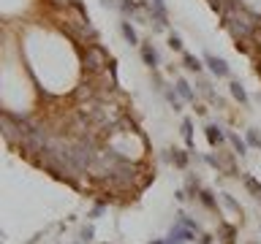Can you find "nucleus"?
I'll list each match as a JSON object with an SVG mask.
<instances>
[{
    "instance_id": "nucleus-11",
    "label": "nucleus",
    "mask_w": 261,
    "mask_h": 244,
    "mask_svg": "<svg viewBox=\"0 0 261 244\" xmlns=\"http://www.w3.org/2000/svg\"><path fill=\"white\" fill-rule=\"evenodd\" d=\"M153 11H155V19H158L161 25H166L169 14H166V3H164V0H153Z\"/></svg>"
},
{
    "instance_id": "nucleus-18",
    "label": "nucleus",
    "mask_w": 261,
    "mask_h": 244,
    "mask_svg": "<svg viewBox=\"0 0 261 244\" xmlns=\"http://www.w3.org/2000/svg\"><path fill=\"white\" fill-rule=\"evenodd\" d=\"M248 144H253V147L261 149V136H259L256 130H248Z\"/></svg>"
},
{
    "instance_id": "nucleus-17",
    "label": "nucleus",
    "mask_w": 261,
    "mask_h": 244,
    "mask_svg": "<svg viewBox=\"0 0 261 244\" xmlns=\"http://www.w3.org/2000/svg\"><path fill=\"white\" fill-rule=\"evenodd\" d=\"M220 234H223V244H234V228H231V225H223V231H220Z\"/></svg>"
},
{
    "instance_id": "nucleus-10",
    "label": "nucleus",
    "mask_w": 261,
    "mask_h": 244,
    "mask_svg": "<svg viewBox=\"0 0 261 244\" xmlns=\"http://www.w3.org/2000/svg\"><path fill=\"white\" fill-rule=\"evenodd\" d=\"M229 90H231V95H234V101H240L242 106H245V103H248V92H245V87H242L240 81H231Z\"/></svg>"
},
{
    "instance_id": "nucleus-14",
    "label": "nucleus",
    "mask_w": 261,
    "mask_h": 244,
    "mask_svg": "<svg viewBox=\"0 0 261 244\" xmlns=\"http://www.w3.org/2000/svg\"><path fill=\"white\" fill-rule=\"evenodd\" d=\"M166 101H169L172 106H174V112H179V109H182V95H179V92L166 90Z\"/></svg>"
},
{
    "instance_id": "nucleus-16",
    "label": "nucleus",
    "mask_w": 261,
    "mask_h": 244,
    "mask_svg": "<svg viewBox=\"0 0 261 244\" xmlns=\"http://www.w3.org/2000/svg\"><path fill=\"white\" fill-rule=\"evenodd\" d=\"M92 236H95L92 225H85V228H82V234H79V242H82V244H90V242H92Z\"/></svg>"
},
{
    "instance_id": "nucleus-21",
    "label": "nucleus",
    "mask_w": 261,
    "mask_h": 244,
    "mask_svg": "<svg viewBox=\"0 0 261 244\" xmlns=\"http://www.w3.org/2000/svg\"><path fill=\"white\" fill-rule=\"evenodd\" d=\"M174 195H177V201H179V203H182L185 198H188V193H185V190H177V193H174Z\"/></svg>"
},
{
    "instance_id": "nucleus-4",
    "label": "nucleus",
    "mask_w": 261,
    "mask_h": 244,
    "mask_svg": "<svg viewBox=\"0 0 261 244\" xmlns=\"http://www.w3.org/2000/svg\"><path fill=\"white\" fill-rule=\"evenodd\" d=\"M120 33H123V38L128 41L131 46H139V36H136V30L131 27V22H120Z\"/></svg>"
},
{
    "instance_id": "nucleus-15",
    "label": "nucleus",
    "mask_w": 261,
    "mask_h": 244,
    "mask_svg": "<svg viewBox=\"0 0 261 244\" xmlns=\"http://www.w3.org/2000/svg\"><path fill=\"white\" fill-rule=\"evenodd\" d=\"M182 60H185V65H188V71H196V73L201 71V62L196 60L193 55H188V52H182Z\"/></svg>"
},
{
    "instance_id": "nucleus-8",
    "label": "nucleus",
    "mask_w": 261,
    "mask_h": 244,
    "mask_svg": "<svg viewBox=\"0 0 261 244\" xmlns=\"http://www.w3.org/2000/svg\"><path fill=\"white\" fill-rule=\"evenodd\" d=\"M226 138L231 141V147H234V152L237 155H248V141H242L237 133H226Z\"/></svg>"
},
{
    "instance_id": "nucleus-5",
    "label": "nucleus",
    "mask_w": 261,
    "mask_h": 244,
    "mask_svg": "<svg viewBox=\"0 0 261 244\" xmlns=\"http://www.w3.org/2000/svg\"><path fill=\"white\" fill-rule=\"evenodd\" d=\"M223 133H220V127L218 125H207V141L212 144V147H220V144H223Z\"/></svg>"
},
{
    "instance_id": "nucleus-6",
    "label": "nucleus",
    "mask_w": 261,
    "mask_h": 244,
    "mask_svg": "<svg viewBox=\"0 0 261 244\" xmlns=\"http://www.w3.org/2000/svg\"><path fill=\"white\" fill-rule=\"evenodd\" d=\"M177 92L182 95V101H188V103H196V95H193V90H190V84L185 79H177Z\"/></svg>"
},
{
    "instance_id": "nucleus-20",
    "label": "nucleus",
    "mask_w": 261,
    "mask_h": 244,
    "mask_svg": "<svg viewBox=\"0 0 261 244\" xmlns=\"http://www.w3.org/2000/svg\"><path fill=\"white\" fill-rule=\"evenodd\" d=\"M101 214H103V206H95V209H92V212H90V217H92V220H98V217H101Z\"/></svg>"
},
{
    "instance_id": "nucleus-13",
    "label": "nucleus",
    "mask_w": 261,
    "mask_h": 244,
    "mask_svg": "<svg viewBox=\"0 0 261 244\" xmlns=\"http://www.w3.org/2000/svg\"><path fill=\"white\" fill-rule=\"evenodd\" d=\"M201 203H204L207 209H218V201H215V195L210 193V190H199V195H196Z\"/></svg>"
},
{
    "instance_id": "nucleus-12",
    "label": "nucleus",
    "mask_w": 261,
    "mask_h": 244,
    "mask_svg": "<svg viewBox=\"0 0 261 244\" xmlns=\"http://www.w3.org/2000/svg\"><path fill=\"white\" fill-rule=\"evenodd\" d=\"M182 138L188 144V149H193V122L190 120H182Z\"/></svg>"
},
{
    "instance_id": "nucleus-7",
    "label": "nucleus",
    "mask_w": 261,
    "mask_h": 244,
    "mask_svg": "<svg viewBox=\"0 0 261 244\" xmlns=\"http://www.w3.org/2000/svg\"><path fill=\"white\" fill-rule=\"evenodd\" d=\"M169 160L174 163V166L177 168H188V152H185V149H172V155H169Z\"/></svg>"
},
{
    "instance_id": "nucleus-9",
    "label": "nucleus",
    "mask_w": 261,
    "mask_h": 244,
    "mask_svg": "<svg viewBox=\"0 0 261 244\" xmlns=\"http://www.w3.org/2000/svg\"><path fill=\"white\" fill-rule=\"evenodd\" d=\"M220 203H223V206L229 209V212H234L237 217H242V206H240V203H237L234 198H231L229 193H220Z\"/></svg>"
},
{
    "instance_id": "nucleus-3",
    "label": "nucleus",
    "mask_w": 261,
    "mask_h": 244,
    "mask_svg": "<svg viewBox=\"0 0 261 244\" xmlns=\"http://www.w3.org/2000/svg\"><path fill=\"white\" fill-rule=\"evenodd\" d=\"M142 57L150 68H158V52L153 49V44H142Z\"/></svg>"
},
{
    "instance_id": "nucleus-1",
    "label": "nucleus",
    "mask_w": 261,
    "mask_h": 244,
    "mask_svg": "<svg viewBox=\"0 0 261 244\" xmlns=\"http://www.w3.org/2000/svg\"><path fill=\"white\" fill-rule=\"evenodd\" d=\"M85 65L87 71H101V68L109 65V57L101 46H87V55H85Z\"/></svg>"
},
{
    "instance_id": "nucleus-22",
    "label": "nucleus",
    "mask_w": 261,
    "mask_h": 244,
    "mask_svg": "<svg viewBox=\"0 0 261 244\" xmlns=\"http://www.w3.org/2000/svg\"><path fill=\"white\" fill-rule=\"evenodd\" d=\"M248 244H261V242H248Z\"/></svg>"
},
{
    "instance_id": "nucleus-19",
    "label": "nucleus",
    "mask_w": 261,
    "mask_h": 244,
    "mask_svg": "<svg viewBox=\"0 0 261 244\" xmlns=\"http://www.w3.org/2000/svg\"><path fill=\"white\" fill-rule=\"evenodd\" d=\"M169 46H172V49H177V52H182V41H179V36H172Z\"/></svg>"
},
{
    "instance_id": "nucleus-2",
    "label": "nucleus",
    "mask_w": 261,
    "mask_h": 244,
    "mask_svg": "<svg viewBox=\"0 0 261 244\" xmlns=\"http://www.w3.org/2000/svg\"><path fill=\"white\" fill-rule=\"evenodd\" d=\"M204 62L210 65V71L215 73V76H220V79L229 76V65H226L223 57H215V55H210V52H207V55H204Z\"/></svg>"
}]
</instances>
